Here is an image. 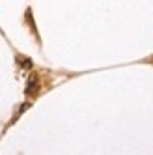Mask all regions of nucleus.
<instances>
[{
  "mask_svg": "<svg viewBox=\"0 0 153 155\" xmlns=\"http://www.w3.org/2000/svg\"><path fill=\"white\" fill-rule=\"evenodd\" d=\"M36 88H37V79H36V77H32L28 86H26V94H36Z\"/></svg>",
  "mask_w": 153,
  "mask_h": 155,
  "instance_id": "f257e3e1",
  "label": "nucleus"
}]
</instances>
